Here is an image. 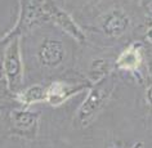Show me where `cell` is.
Segmentation results:
<instances>
[{
  "instance_id": "1",
  "label": "cell",
  "mask_w": 152,
  "mask_h": 148,
  "mask_svg": "<svg viewBox=\"0 0 152 148\" xmlns=\"http://www.w3.org/2000/svg\"><path fill=\"white\" fill-rule=\"evenodd\" d=\"M7 76V85L10 90L18 88L22 80V61H21V50H20V40L13 39L7 47L4 63H3Z\"/></svg>"
},
{
  "instance_id": "2",
  "label": "cell",
  "mask_w": 152,
  "mask_h": 148,
  "mask_svg": "<svg viewBox=\"0 0 152 148\" xmlns=\"http://www.w3.org/2000/svg\"><path fill=\"white\" fill-rule=\"evenodd\" d=\"M108 96L110 89L106 86H94L90 90L77 112V121L80 122L81 126H86L93 120V117L104 106Z\"/></svg>"
},
{
  "instance_id": "3",
  "label": "cell",
  "mask_w": 152,
  "mask_h": 148,
  "mask_svg": "<svg viewBox=\"0 0 152 148\" xmlns=\"http://www.w3.org/2000/svg\"><path fill=\"white\" fill-rule=\"evenodd\" d=\"M129 25H130V20L124 10L112 9L111 12L102 17L101 30L107 36L119 37L128 30Z\"/></svg>"
},
{
  "instance_id": "4",
  "label": "cell",
  "mask_w": 152,
  "mask_h": 148,
  "mask_svg": "<svg viewBox=\"0 0 152 148\" xmlns=\"http://www.w3.org/2000/svg\"><path fill=\"white\" fill-rule=\"evenodd\" d=\"M48 17L49 20H52L54 23L58 25L61 28H63L67 34H70L72 37H75L76 40H85V35L83 32V30L75 23V21L71 18V16H68L62 9L57 8L50 0H48Z\"/></svg>"
},
{
  "instance_id": "5",
  "label": "cell",
  "mask_w": 152,
  "mask_h": 148,
  "mask_svg": "<svg viewBox=\"0 0 152 148\" xmlns=\"http://www.w3.org/2000/svg\"><path fill=\"white\" fill-rule=\"evenodd\" d=\"M64 47L62 41L56 39H47L39 49V61L45 67L54 68L62 63L64 58Z\"/></svg>"
},
{
  "instance_id": "6",
  "label": "cell",
  "mask_w": 152,
  "mask_h": 148,
  "mask_svg": "<svg viewBox=\"0 0 152 148\" xmlns=\"http://www.w3.org/2000/svg\"><path fill=\"white\" fill-rule=\"evenodd\" d=\"M81 85L72 86L63 84V82H53L47 89V101L53 107H57V106L62 104L66 99H68L71 96H74L75 93H77L79 90H81Z\"/></svg>"
},
{
  "instance_id": "7",
  "label": "cell",
  "mask_w": 152,
  "mask_h": 148,
  "mask_svg": "<svg viewBox=\"0 0 152 148\" xmlns=\"http://www.w3.org/2000/svg\"><path fill=\"white\" fill-rule=\"evenodd\" d=\"M140 62H142L140 48L138 44H134V45H130L128 49H125V50L121 53L116 64L120 68H124V70L134 71L139 67Z\"/></svg>"
},
{
  "instance_id": "8",
  "label": "cell",
  "mask_w": 152,
  "mask_h": 148,
  "mask_svg": "<svg viewBox=\"0 0 152 148\" xmlns=\"http://www.w3.org/2000/svg\"><path fill=\"white\" fill-rule=\"evenodd\" d=\"M10 117H12V121L17 129L28 131L36 128L39 113L32 111H26V109H14L10 113Z\"/></svg>"
},
{
  "instance_id": "9",
  "label": "cell",
  "mask_w": 152,
  "mask_h": 148,
  "mask_svg": "<svg viewBox=\"0 0 152 148\" xmlns=\"http://www.w3.org/2000/svg\"><path fill=\"white\" fill-rule=\"evenodd\" d=\"M18 98L26 106L37 103V102H43L47 99V89H44L41 85H32L31 88L26 89L18 94Z\"/></svg>"
},
{
  "instance_id": "10",
  "label": "cell",
  "mask_w": 152,
  "mask_h": 148,
  "mask_svg": "<svg viewBox=\"0 0 152 148\" xmlns=\"http://www.w3.org/2000/svg\"><path fill=\"white\" fill-rule=\"evenodd\" d=\"M108 71V63L106 59H96L92 64V71H90V75H92V79L94 81L101 80V77L103 75L107 74Z\"/></svg>"
},
{
  "instance_id": "11",
  "label": "cell",
  "mask_w": 152,
  "mask_h": 148,
  "mask_svg": "<svg viewBox=\"0 0 152 148\" xmlns=\"http://www.w3.org/2000/svg\"><path fill=\"white\" fill-rule=\"evenodd\" d=\"M0 84H7V76H5V71L4 67L0 64Z\"/></svg>"
},
{
  "instance_id": "12",
  "label": "cell",
  "mask_w": 152,
  "mask_h": 148,
  "mask_svg": "<svg viewBox=\"0 0 152 148\" xmlns=\"http://www.w3.org/2000/svg\"><path fill=\"white\" fill-rule=\"evenodd\" d=\"M146 97H147V102L150 103V106H152V86H151V88H148V89H147V94H146Z\"/></svg>"
},
{
  "instance_id": "13",
  "label": "cell",
  "mask_w": 152,
  "mask_h": 148,
  "mask_svg": "<svg viewBox=\"0 0 152 148\" xmlns=\"http://www.w3.org/2000/svg\"><path fill=\"white\" fill-rule=\"evenodd\" d=\"M146 37H147V40L150 41V43H152V27H150L147 30V32H146Z\"/></svg>"
},
{
  "instance_id": "14",
  "label": "cell",
  "mask_w": 152,
  "mask_h": 148,
  "mask_svg": "<svg viewBox=\"0 0 152 148\" xmlns=\"http://www.w3.org/2000/svg\"><path fill=\"white\" fill-rule=\"evenodd\" d=\"M150 74H151V76H152V59L150 61Z\"/></svg>"
},
{
  "instance_id": "15",
  "label": "cell",
  "mask_w": 152,
  "mask_h": 148,
  "mask_svg": "<svg viewBox=\"0 0 152 148\" xmlns=\"http://www.w3.org/2000/svg\"><path fill=\"white\" fill-rule=\"evenodd\" d=\"M0 115H1V113H0Z\"/></svg>"
}]
</instances>
